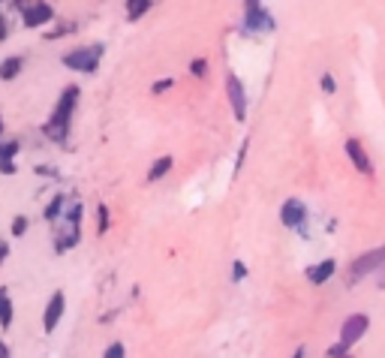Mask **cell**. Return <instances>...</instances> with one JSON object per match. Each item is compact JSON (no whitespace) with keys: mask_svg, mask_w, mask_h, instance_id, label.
I'll return each mask as SVG.
<instances>
[{"mask_svg":"<svg viewBox=\"0 0 385 358\" xmlns=\"http://www.w3.org/2000/svg\"><path fill=\"white\" fill-rule=\"evenodd\" d=\"M79 99H81V88L79 84H66V88L61 91L58 103H54L49 121L42 124V133H46L49 141H54V145H64V141L69 139V130H73V114L79 109Z\"/></svg>","mask_w":385,"mask_h":358,"instance_id":"1","label":"cell"},{"mask_svg":"<svg viewBox=\"0 0 385 358\" xmlns=\"http://www.w3.org/2000/svg\"><path fill=\"white\" fill-rule=\"evenodd\" d=\"M81 217H84V205L79 202H69L66 211L54 220V253H66L73 250L79 241H81Z\"/></svg>","mask_w":385,"mask_h":358,"instance_id":"2","label":"cell"},{"mask_svg":"<svg viewBox=\"0 0 385 358\" xmlns=\"http://www.w3.org/2000/svg\"><path fill=\"white\" fill-rule=\"evenodd\" d=\"M103 54H106V46L103 42H91V46H76L73 51H66L61 57V64L66 69H73V73H84V76H91L99 69V61H103Z\"/></svg>","mask_w":385,"mask_h":358,"instance_id":"3","label":"cell"},{"mask_svg":"<svg viewBox=\"0 0 385 358\" xmlns=\"http://www.w3.org/2000/svg\"><path fill=\"white\" fill-rule=\"evenodd\" d=\"M370 328V317L367 313H352V317L340 325V340L334 343V347H328V355H346L355 343H359Z\"/></svg>","mask_w":385,"mask_h":358,"instance_id":"4","label":"cell"},{"mask_svg":"<svg viewBox=\"0 0 385 358\" xmlns=\"http://www.w3.org/2000/svg\"><path fill=\"white\" fill-rule=\"evenodd\" d=\"M274 19L259 0H244V19H241V31L244 34H271L274 31Z\"/></svg>","mask_w":385,"mask_h":358,"instance_id":"5","label":"cell"},{"mask_svg":"<svg viewBox=\"0 0 385 358\" xmlns=\"http://www.w3.org/2000/svg\"><path fill=\"white\" fill-rule=\"evenodd\" d=\"M307 217L310 211L301 199H286V202L280 205V223L286 229H295V232H301V238H310L307 235Z\"/></svg>","mask_w":385,"mask_h":358,"instance_id":"6","label":"cell"},{"mask_svg":"<svg viewBox=\"0 0 385 358\" xmlns=\"http://www.w3.org/2000/svg\"><path fill=\"white\" fill-rule=\"evenodd\" d=\"M58 21V16H54V6L49 4V0H31L24 9H21V24L31 27V31H36V27H49Z\"/></svg>","mask_w":385,"mask_h":358,"instance_id":"7","label":"cell"},{"mask_svg":"<svg viewBox=\"0 0 385 358\" xmlns=\"http://www.w3.org/2000/svg\"><path fill=\"white\" fill-rule=\"evenodd\" d=\"M382 268H385V247H376V250L359 256V259L349 265V283H359L367 274H376V271H382Z\"/></svg>","mask_w":385,"mask_h":358,"instance_id":"8","label":"cell"},{"mask_svg":"<svg viewBox=\"0 0 385 358\" xmlns=\"http://www.w3.org/2000/svg\"><path fill=\"white\" fill-rule=\"evenodd\" d=\"M226 94H229L235 121H244L247 118V88H244V81H241L235 73L226 76Z\"/></svg>","mask_w":385,"mask_h":358,"instance_id":"9","label":"cell"},{"mask_svg":"<svg viewBox=\"0 0 385 358\" xmlns=\"http://www.w3.org/2000/svg\"><path fill=\"white\" fill-rule=\"evenodd\" d=\"M64 313H66V295L58 289V292H51V298H49L46 310H42V332H46V334H51L54 328L61 325Z\"/></svg>","mask_w":385,"mask_h":358,"instance_id":"10","label":"cell"},{"mask_svg":"<svg viewBox=\"0 0 385 358\" xmlns=\"http://www.w3.org/2000/svg\"><path fill=\"white\" fill-rule=\"evenodd\" d=\"M21 151V141L12 136V139H0V175H16L19 166H16V156Z\"/></svg>","mask_w":385,"mask_h":358,"instance_id":"11","label":"cell"},{"mask_svg":"<svg viewBox=\"0 0 385 358\" xmlns=\"http://www.w3.org/2000/svg\"><path fill=\"white\" fill-rule=\"evenodd\" d=\"M346 156H349V163L355 166V171H361V175H374V163H370V156H367V151H364V145H361V139H346Z\"/></svg>","mask_w":385,"mask_h":358,"instance_id":"12","label":"cell"},{"mask_svg":"<svg viewBox=\"0 0 385 358\" xmlns=\"http://www.w3.org/2000/svg\"><path fill=\"white\" fill-rule=\"evenodd\" d=\"M334 274H337V262H334V259H322V262H316V265L307 268V280H310L313 286H325Z\"/></svg>","mask_w":385,"mask_h":358,"instance_id":"13","label":"cell"},{"mask_svg":"<svg viewBox=\"0 0 385 358\" xmlns=\"http://www.w3.org/2000/svg\"><path fill=\"white\" fill-rule=\"evenodd\" d=\"M16 322V307H12V295L6 286H0V332H9Z\"/></svg>","mask_w":385,"mask_h":358,"instance_id":"14","label":"cell"},{"mask_svg":"<svg viewBox=\"0 0 385 358\" xmlns=\"http://www.w3.org/2000/svg\"><path fill=\"white\" fill-rule=\"evenodd\" d=\"M66 205H69V196H66V193H54L49 202H46V208H42V220L54 223V220H58L61 214L66 211Z\"/></svg>","mask_w":385,"mask_h":358,"instance_id":"15","label":"cell"},{"mask_svg":"<svg viewBox=\"0 0 385 358\" xmlns=\"http://www.w3.org/2000/svg\"><path fill=\"white\" fill-rule=\"evenodd\" d=\"M24 69V54H12V57H4L0 61V81H12L19 79Z\"/></svg>","mask_w":385,"mask_h":358,"instance_id":"16","label":"cell"},{"mask_svg":"<svg viewBox=\"0 0 385 358\" xmlns=\"http://www.w3.org/2000/svg\"><path fill=\"white\" fill-rule=\"evenodd\" d=\"M172 166H175L172 156H156V160L151 163V169H148V184L163 181V178L169 175V171H172Z\"/></svg>","mask_w":385,"mask_h":358,"instance_id":"17","label":"cell"},{"mask_svg":"<svg viewBox=\"0 0 385 358\" xmlns=\"http://www.w3.org/2000/svg\"><path fill=\"white\" fill-rule=\"evenodd\" d=\"M151 6H154V0H124V9H126V19H130V21L145 19V12Z\"/></svg>","mask_w":385,"mask_h":358,"instance_id":"18","label":"cell"},{"mask_svg":"<svg viewBox=\"0 0 385 358\" xmlns=\"http://www.w3.org/2000/svg\"><path fill=\"white\" fill-rule=\"evenodd\" d=\"M27 226H31V220H27L24 214H19V217H12V223H9V235L12 238H24L27 235Z\"/></svg>","mask_w":385,"mask_h":358,"instance_id":"19","label":"cell"},{"mask_svg":"<svg viewBox=\"0 0 385 358\" xmlns=\"http://www.w3.org/2000/svg\"><path fill=\"white\" fill-rule=\"evenodd\" d=\"M76 31V21H58V24H54L51 27V31H46V39H58V36H66V34H73Z\"/></svg>","mask_w":385,"mask_h":358,"instance_id":"20","label":"cell"},{"mask_svg":"<svg viewBox=\"0 0 385 358\" xmlns=\"http://www.w3.org/2000/svg\"><path fill=\"white\" fill-rule=\"evenodd\" d=\"M190 76H196V79H205L208 76V61H205V57H196V61H190Z\"/></svg>","mask_w":385,"mask_h":358,"instance_id":"21","label":"cell"},{"mask_svg":"<svg viewBox=\"0 0 385 358\" xmlns=\"http://www.w3.org/2000/svg\"><path fill=\"white\" fill-rule=\"evenodd\" d=\"M96 220H99V223H96V232L106 235V232H109V208H106V205L96 208Z\"/></svg>","mask_w":385,"mask_h":358,"instance_id":"22","label":"cell"},{"mask_svg":"<svg viewBox=\"0 0 385 358\" xmlns=\"http://www.w3.org/2000/svg\"><path fill=\"white\" fill-rule=\"evenodd\" d=\"M172 84H175V79H160V81H154V84H151V94L160 96V94H166L169 88H172Z\"/></svg>","mask_w":385,"mask_h":358,"instance_id":"23","label":"cell"},{"mask_svg":"<svg viewBox=\"0 0 385 358\" xmlns=\"http://www.w3.org/2000/svg\"><path fill=\"white\" fill-rule=\"evenodd\" d=\"M103 355H106V358H124V355H126V347H124V343H111V347H106Z\"/></svg>","mask_w":385,"mask_h":358,"instance_id":"24","label":"cell"},{"mask_svg":"<svg viewBox=\"0 0 385 358\" xmlns=\"http://www.w3.org/2000/svg\"><path fill=\"white\" fill-rule=\"evenodd\" d=\"M9 34H12V24H9V19L4 16V12H0V42H6Z\"/></svg>","mask_w":385,"mask_h":358,"instance_id":"25","label":"cell"},{"mask_svg":"<svg viewBox=\"0 0 385 358\" xmlns=\"http://www.w3.org/2000/svg\"><path fill=\"white\" fill-rule=\"evenodd\" d=\"M244 277H247V265H244V262H235V265H232V280L241 283Z\"/></svg>","mask_w":385,"mask_h":358,"instance_id":"26","label":"cell"},{"mask_svg":"<svg viewBox=\"0 0 385 358\" xmlns=\"http://www.w3.org/2000/svg\"><path fill=\"white\" fill-rule=\"evenodd\" d=\"M322 91H325V94H334V91H337V81H334L331 73H325V76H322Z\"/></svg>","mask_w":385,"mask_h":358,"instance_id":"27","label":"cell"},{"mask_svg":"<svg viewBox=\"0 0 385 358\" xmlns=\"http://www.w3.org/2000/svg\"><path fill=\"white\" fill-rule=\"evenodd\" d=\"M0 4H6L9 9H19V12H21L27 4H31V0H0Z\"/></svg>","mask_w":385,"mask_h":358,"instance_id":"28","label":"cell"},{"mask_svg":"<svg viewBox=\"0 0 385 358\" xmlns=\"http://www.w3.org/2000/svg\"><path fill=\"white\" fill-rule=\"evenodd\" d=\"M36 171L46 178H58V169H51V166H36Z\"/></svg>","mask_w":385,"mask_h":358,"instance_id":"29","label":"cell"},{"mask_svg":"<svg viewBox=\"0 0 385 358\" xmlns=\"http://www.w3.org/2000/svg\"><path fill=\"white\" fill-rule=\"evenodd\" d=\"M0 334H4V332H0ZM9 352H12V349H9L6 343H4V337H0V355H9Z\"/></svg>","mask_w":385,"mask_h":358,"instance_id":"30","label":"cell"},{"mask_svg":"<svg viewBox=\"0 0 385 358\" xmlns=\"http://www.w3.org/2000/svg\"><path fill=\"white\" fill-rule=\"evenodd\" d=\"M0 139H4V114H0Z\"/></svg>","mask_w":385,"mask_h":358,"instance_id":"31","label":"cell"}]
</instances>
